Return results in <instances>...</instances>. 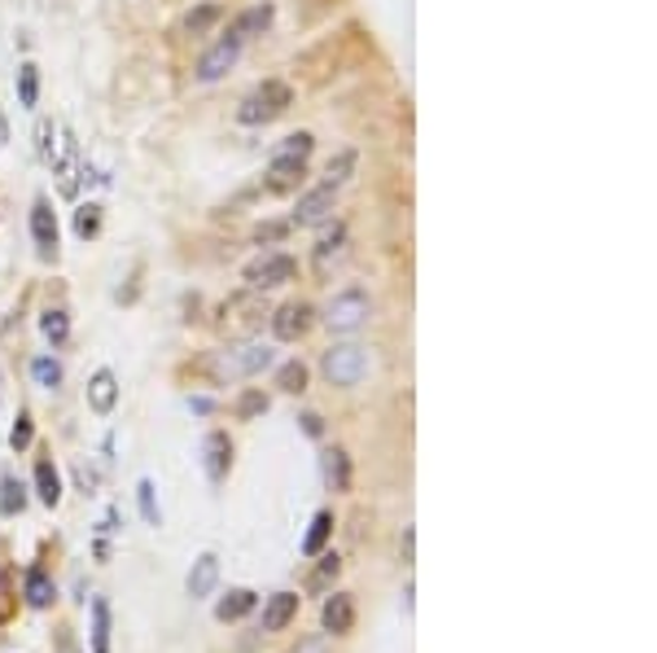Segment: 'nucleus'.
<instances>
[{
    "label": "nucleus",
    "mask_w": 657,
    "mask_h": 653,
    "mask_svg": "<svg viewBox=\"0 0 657 653\" xmlns=\"http://www.w3.org/2000/svg\"><path fill=\"white\" fill-rule=\"evenodd\" d=\"M289 105H294V88L285 79H263L237 101V124L242 128H268L289 111Z\"/></svg>",
    "instance_id": "1"
},
{
    "label": "nucleus",
    "mask_w": 657,
    "mask_h": 653,
    "mask_svg": "<svg viewBox=\"0 0 657 653\" xmlns=\"http://www.w3.org/2000/svg\"><path fill=\"white\" fill-rule=\"evenodd\" d=\"M272 364V347L268 343H246V347H229V351H215L206 360V377L215 386H233V382H246L255 373H263Z\"/></svg>",
    "instance_id": "2"
},
{
    "label": "nucleus",
    "mask_w": 657,
    "mask_h": 653,
    "mask_svg": "<svg viewBox=\"0 0 657 653\" xmlns=\"http://www.w3.org/2000/svg\"><path fill=\"white\" fill-rule=\"evenodd\" d=\"M369 316H373V298H369L364 285H347V290H338L334 298L324 303V324H328L334 334H356V330H364Z\"/></svg>",
    "instance_id": "3"
},
{
    "label": "nucleus",
    "mask_w": 657,
    "mask_h": 653,
    "mask_svg": "<svg viewBox=\"0 0 657 653\" xmlns=\"http://www.w3.org/2000/svg\"><path fill=\"white\" fill-rule=\"evenodd\" d=\"M320 373H324V382L328 386H360L364 382V373H369V351L364 347H356V343H338V347H328L324 356H320Z\"/></svg>",
    "instance_id": "4"
},
{
    "label": "nucleus",
    "mask_w": 657,
    "mask_h": 653,
    "mask_svg": "<svg viewBox=\"0 0 657 653\" xmlns=\"http://www.w3.org/2000/svg\"><path fill=\"white\" fill-rule=\"evenodd\" d=\"M294 277H298V259L285 255V251H268V255H259V259H250V264L242 268V281H246V290H255V294L276 290V285H289Z\"/></svg>",
    "instance_id": "5"
},
{
    "label": "nucleus",
    "mask_w": 657,
    "mask_h": 653,
    "mask_svg": "<svg viewBox=\"0 0 657 653\" xmlns=\"http://www.w3.org/2000/svg\"><path fill=\"white\" fill-rule=\"evenodd\" d=\"M242 49H246V40H242L237 31H224V36H219V40H215V44H210V49L197 57V71H193V75H197L202 84L224 79V75H229V71L242 62Z\"/></svg>",
    "instance_id": "6"
},
{
    "label": "nucleus",
    "mask_w": 657,
    "mask_h": 653,
    "mask_svg": "<svg viewBox=\"0 0 657 653\" xmlns=\"http://www.w3.org/2000/svg\"><path fill=\"white\" fill-rule=\"evenodd\" d=\"M49 167H53V176H57V193H62V197H75V193H79V171H83V163H79V141H75V132H70L66 124H57V150H53Z\"/></svg>",
    "instance_id": "7"
},
{
    "label": "nucleus",
    "mask_w": 657,
    "mask_h": 653,
    "mask_svg": "<svg viewBox=\"0 0 657 653\" xmlns=\"http://www.w3.org/2000/svg\"><path fill=\"white\" fill-rule=\"evenodd\" d=\"M334 206H338V189L334 184H315V189H307V193H298V206H294V215H289V225H298V229H311V225H324L328 215H334Z\"/></svg>",
    "instance_id": "8"
},
{
    "label": "nucleus",
    "mask_w": 657,
    "mask_h": 653,
    "mask_svg": "<svg viewBox=\"0 0 657 653\" xmlns=\"http://www.w3.org/2000/svg\"><path fill=\"white\" fill-rule=\"evenodd\" d=\"M57 238H62V229H57L53 202H49V197H36V202H31V242H36V255H40L44 264L57 259Z\"/></svg>",
    "instance_id": "9"
},
{
    "label": "nucleus",
    "mask_w": 657,
    "mask_h": 653,
    "mask_svg": "<svg viewBox=\"0 0 657 653\" xmlns=\"http://www.w3.org/2000/svg\"><path fill=\"white\" fill-rule=\"evenodd\" d=\"M202 470H206V478L219 487L229 478V470H233V439L224 430H210L206 439H202Z\"/></svg>",
    "instance_id": "10"
},
{
    "label": "nucleus",
    "mask_w": 657,
    "mask_h": 653,
    "mask_svg": "<svg viewBox=\"0 0 657 653\" xmlns=\"http://www.w3.org/2000/svg\"><path fill=\"white\" fill-rule=\"evenodd\" d=\"M307 176V163L302 158H268V171H263V189L272 197H285V193H298Z\"/></svg>",
    "instance_id": "11"
},
{
    "label": "nucleus",
    "mask_w": 657,
    "mask_h": 653,
    "mask_svg": "<svg viewBox=\"0 0 657 653\" xmlns=\"http://www.w3.org/2000/svg\"><path fill=\"white\" fill-rule=\"evenodd\" d=\"M311 303H285V307H276L272 311V334L281 338V343H298L307 330H311Z\"/></svg>",
    "instance_id": "12"
},
{
    "label": "nucleus",
    "mask_w": 657,
    "mask_h": 653,
    "mask_svg": "<svg viewBox=\"0 0 657 653\" xmlns=\"http://www.w3.org/2000/svg\"><path fill=\"white\" fill-rule=\"evenodd\" d=\"M115 404H119V377H115V369H96L88 377V408L96 417H110V412H115Z\"/></svg>",
    "instance_id": "13"
},
{
    "label": "nucleus",
    "mask_w": 657,
    "mask_h": 653,
    "mask_svg": "<svg viewBox=\"0 0 657 653\" xmlns=\"http://www.w3.org/2000/svg\"><path fill=\"white\" fill-rule=\"evenodd\" d=\"M320 474L328 491H351V457L347 448H324L320 452Z\"/></svg>",
    "instance_id": "14"
},
{
    "label": "nucleus",
    "mask_w": 657,
    "mask_h": 653,
    "mask_svg": "<svg viewBox=\"0 0 657 653\" xmlns=\"http://www.w3.org/2000/svg\"><path fill=\"white\" fill-rule=\"evenodd\" d=\"M259 316H268V311L255 298V290H246V294H237V298L224 303V324H233V330H255Z\"/></svg>",
    "instance_id": "15"
},
{
    "label": "nucleus",
    "mask_w": 657,
    "mask_h": 653,
    "mask_svg": "<svg viewBox=\"0 0 657 653\" xmlns=\"http://www.w3.org/2000/svg\"><path fill=\"white\" fill-rule=\"evenodd\" d=\"M23 597H27V605L31 610H49L53 601H57V584L49 579V571L36 562V566H27V579H23Z\"/></svg>",
    "instance_id": "16"
},
{
    "label": "nucleus",
    "mask_w": 657,
    "mask_h": 653,
    "mask_svg": "<svg viewBox=\"0 0 657 653\" xmlns=\"http://www.w3.org/2000/svg\"><path fill=\"white\" fill-rule=\"evenodd\" d=\"M320 623H324V631L347 636V631L356 627V605H351V597H343V592L328 597V601H324V610H320Z\"/></svg>",
    "instance_id": "17"
},
{
    "label": "nucleus",
    "mask_w": 657,
    "mask_h": 653,
    "mask_svg": "<svg viewBox=\"0 0 657 653\" xmlns=\"http://www.w3.org/2000/svg\"><path fill=\"white\" fill-rule=\"evenodd\" d=\"M215 584H219V558H215V553H202V558L193 562V571H189L184 588H189V597H193V601H202V597H210V592H215Z\"/></svg>",
    "instance_id": "18"
},
{
    "label": "nucleus",
    "mask_w": 657,
    "mask_h": 653,
    "mask_svg": "<svg viewBox=\"0 0 657 653\" xmlns=\"http://www.w3.org/2000/svg\"><path fill=\"white\" fill-rule=\"evenodd\" d=\"M272 18H276V10H272L268 0H263V5H250V10H242V14L229 23V31H237L242 40H255V36H263V31L272 27Z\"/></svg>",
    "instance_id": "19"
},
{
    "label": "nucleus",
    "mask_w": 657,
    "mask_h": 653,
    "mask_svg": "<svg viewBox=\"0 0 657 653\" xmlns=\"http://www.w3.org/2000/svg\"><path fill=\"white\" fill-rule=\"evenodd\" d=\"M298 614V592H276L263 605V631H285Z\"/></svg>",
    "instance_id": "20"
},
{
    "label": "nucleus",
    "mask_w": 657,
    "mask_h": 653,
    "mask_svg": "<svg viewBox=\"0 0 657 653\" xmlns=\"http://www.w3.org/2000/svg\"><path fill=\"white\" fill-rule=\"evenodd\" d=\"M36 491H40V504H49V509L62 504V474H57V465L49 457L36 461Z\"/></svg>",
    "instance_id": "21"
},
{
    "label": "nucleus",
    "mask_w": 657,
    "mask_h": 653,
    "mask_svg": "<svg viewBox=\"0 0 657 653\" xmlns=\"http://www.w3.org/2000/svg\"><path fill=\"white\" fill-rule=\"evenodd\" d=\"M40 334H44V343L57 351V347H66L70 343V311L66 307H49L44 316H40Z\"/></svg>",
    "instance_id": "22"
},
{
    "label": "nucleus",
    "mask_w": 657,
    "mask_h": 653,
    "mask_svg": "<svg viewBox=\"0 0 657 653\" xmlns=\"http://www.w3.org/2000/svg\"><path fill=\"white\" fill-rule=\"evenodd\" d=\"M328 535H334V513L320 509V513L311 517L307 535H302V558H320V553H324V543H328Z\"/></svg>",
    "instance_id": "23"
},
{
    "label": "nucleus",
    "mask_w": 657,
    "mask_h": 653,
    "mask_svg": "<svg viewBox=\"0 0 657 653\" xmlns=\"http://www.w3.org/2000/svg\"><path fill=\"white\" fill-rule=\"evenodd\" d=\"M255 605H259V597H255L250 588H233L224 601L215 605V618H219V623H237V618H246Z\"/></svg>",
    "instance_id": "24"
},
{
    "label": "nucleus",
    "mask_w": 657,
    "mask_h": 653,
    "mask_svg": "<svg viewBox=\"0 0 657 653\" xmlns=\"http://www.w3.org/2000/svg\"><path fill=\"white\" fill-rule=\"evenodd\" d=\"M347 251V225L334 220V229H324L315 242V268H328V259H338Z\"/></svg>",
    "instance_id": "25"
},
{
    "label": "nucleus",
    "mask_w": 657,
    "mask_h": 653,
    "mask_svg": "<svg viewBox=\"0 0 657 653\" xmlns=\"http://www.w3.org/2000/svg\"><path fill=\"white\" fill-rule=\"evenodd\" d=\"M110 601L105 597H92V631H88V640H92V653H110Z\"/></svg>",
    "instance_id": "26"
},
{
    "label": "nucleus",
    "mask_w": 657,
    "mask_h": 653,
    "mask_svg": "<svg viewBox=\"0 0 657 653\" xmlns=\"http://www.w3.org/2000/svg\"><path fill=\"white\" fill-rule=\"evenodd\" d=\"M14 84H18V105H23V111H36V105H40V66L23 62Z\"/></svg>",
    "instance_id": "27"
},
{
    "label": "nucleus",
    "mask_w": 657,
    "mask_h": 653,
    "mask_svg": "<svg viewBox=\"0 0 657 653\" xmlns=\"http://www.w3.org/2000/svg\"><path fill=\"white\" fill-rule=\"evenodd\" d=\"M356 167H360V154H356V150H338L334 158L324 163V184H334V189L347 184V180L356 176Z\"/></svg>",
    "instance_id": "28"
},
{
    "label": "nucleus",
    "mask_w": 657,
    "mask_h": 653,
    "mask_svg": "<svg viewBox=\"0 0 657 653\" xmlns=\"http://www.w3.org/2000/svg\"><path fill=\"white\" fill-rule=\"evenodd\" d=\"M219 18H224V10H219V5H197V10H189V14H184V23H180V27H184V36H206Z\"/></svg>",
    "instance_id": "29"
},
{
    "label": "nucleus",
    "mask_w": 657,
    "mask_h": 653,
    "mask_svg": "<svg viewBox=\"0 0 657 653\" xmlns=\"http://www.w3.org/2000/svg\"><path fill=\"white\" fill-rule=\"evenodd\" d=\"M311 150H315V137H311V132H289V137L272 150V158H302V163H307Z\"/></svg>",
    "instance_id": "30"
},
{
    "label": "nucleus",
    "mask_w": 657,
    "mask_h": 653,
    "mask_svg": "<svg viewBox=\"0 0 657 653\" xmlns=\"http://www.w3.org/2000/svg\"><path fill=\"white\" fill-rule=\"evenodd\" d=\"M31 382H36L40 390H57V386H62V364H57L53 356H36V360H31Z\"/></svg>",
    "instance_id": "31"
},
{
    "label": "nucleus",
    "mask_w": 657,
    "mask_h": 653,
    "mask_svg": "<svg viewBox=\"0 0 657 653\" xmlns=\"http://www.w3.org/2000/svg\"><path fill=\"white\" fill-rule=\"evenodd\" d=\"M276 386H281L285 395H302V390H307V364H302V360H285V364L276 369Z\"/></svg>",
    "instance_id": "32"
},
{
    "label": "nucleus",
    "mask_w": 657,
    "mask_h": 653,
    "mask_svg": "<svg viewBox=\"0 0 657 653\" xmlns=\"http://www.w3.org/2000/svg\"><path fill=\"white\" fill-rule=\"evenodd\" d=\"M27 509V487L18 478H5L0 483V517H14Z\"/></svg>",
    "instance_id": "33"
},
{
    "label": "nucleus",
    "mask_w": 657,
    "mask_h": 653,
    "mask_svg": "<svg viewBox=\"0 0 657 653\" xmlns=\"http://www.w3.org/2000/svg\"><path fill=\"white\" fill-rule=\"evenodd\" d=\"M101 233V206L96 202H83L79 210H75V238L79 242H92Z\"/></svg>",
    "instance_id": "34"
},
{
    "label": "nucleus",
    "mask_w": 657,
    "mask_h": 653,
    "mask_svg": "<svg viewBox=\"0 0 657 653\" xmlns=\"http://www.w3.org/2000/svg\"><path fill=\"white\" fill-rule=\"evenodd\" d=\"M31 439H36V421H31V412L23 408L18 421H14V430H10V448H14V452H27Z\"/></svg>",
    "instance_id": "35"
},
{
    "label": "nucleus",
    "mask_w": 657,
    "mask_h": 653,
    "mask_svg": "<svg viewBox=\"0 0 657 653\" xmlns=\"http://www.w3.org/2000/svg\"><path fill=\"white\" fill-rule=\"evenodd\" d=\"M338 575H343V558H338V553H324V558H320V571L311 575V588L320 592V588H328V584H334Z\"/></svg>",
    "instance_id": "36"
},
{
    "label": "nucleus",
    "mask_w": 657,
    "mask_h": 653,
    "mask_svg": "<svg viewBox=\"0 0 657 653\" xmlns=\"http://www.w3.org/2000/svg\"><path fill=\"white\" fill-rule=\"evenodd\" d=\"M137 500H141V517H145L150 526H158V522H163V513H158V500H154V483H150V478H141V483H137Z\"/></svg>",
    "instance_id": "37"
},
{
    "label": "nucleus",
    "mask_w": 657,
    "mask_h": 653,
    "mask_svg": "<svg viewBox=\"0 0 657 653\" xmlns=\"http://www.w3.org/2000/svg\"><path fill=\"white\" fill-rule=\"evenodd\" d=\"M53 137H57L53 119H40V124H36V158H40V163L53 158Z\"/></svg>",
    "instance_id": "38"
},
{
    "label": "nucleus",
    "mask_w": 657,
    "mask_h": 653,
    "mask_svg": "<svg viewBox=\"0 0 657 653\" xmlns=\"http://www.w3.org/2000/svg\"><path fill=\"white\" fill-rule=\"evenodd\" d=\"M259 412H268V395L246 390V395L237 399V417H242V421H250V417H259Z\"/></svg>",
    "instance_id": "39"
},
{
    "label": "nucleus",
    "mask_w": 657,
    "mask_h": 653,
    "mask_svg": "<svg viewBox=\"0 0 657 653\" xmlns=\"http://www.w3.org/2000/svg\"><path fill=\"white\" fill-rule=\"evenodd\" d=\"M298 421H302V434H311V439H320V434H324V417L320 412H302Z\"/></svg>",
    "instance_id": "40"
},
{
    "label": "nucleus",
    "mask_w": 657,
    "mask_h": 653,
    "mask_svg": "<svg viewBox=\"0 0 657 653\" xmlns=\"http://www.w3.org/2000/svg\"><path fill=\"white\" fill-rule=\"evenodd\" d=\"M75 483H79V491H83V496H92V491H96V474H92L88 465H79V470H75Z\"/></svg>",
    "instance_id": "41"
},
{
    "label": "nucleus",
    "mask_w": 657,
    "mask_h": 653,
    "mask_svg": "<svg viewBox=\"0 0 657 653\" xmlns=\"http://www.w3.org/2000/svg\"><path fill=\"white\" fill-rule=\"evenodd\" d=\"M294 653H328V644H324L320 636H307V640L294 644Z\"/></svg>",
    "instance_id": "42"
},
{
    "label": "nucleus",
    "mask_w": 657,
    "mask_h": 653,
    "mask_svg": "<svg viewBox=\"0 0 657 653\" xmlns=\"http://www.w3.org/2000/svg\"><path fill=\"white\" fill-rule=\"evenodd\" d=\"M285 233H289V225H268V229H259V242H276Z\"/></svg>",
    "instance_id": "43"
},
{
    "label": "nucleus",
    "mask_w": 657,
    "mask_h": 653,
    "mask_svg": "<svg viewBox=\"0 0 657 653\" xmlns=\"http://www.w3.org/2000/svg\"><path fill=\"white\" fill-rule=\"evenodd\" d=\"M57 649H62V653H79V644H75L70 627H62V631H57Z\"/></svg>",
    "instance_id": "44"
},
{
    "label": "nucleus",
    "mask_w": 657,
    "mask_h": 653,
    "mask_svg": "<svg viewBox=\"0 0 657 653\" xmlns=\"http://www.w3.org/2000/svg\"><path fill=\"white\" fill-rule=\"evenodd\" d=\"M10 145V115H5V105H0V150Z\"/></svg>",
    "instance_id": "45"
},
{
    "label": "nucleus",
    "mask_w": 657,
    "mask_h": 653,
    "mask_svg": "<svg viewBox=\"0 0 657 653\" xmlns=\"http://www.w3.org/2000/svg\"><path fill=\"white\" fill-rule=\"evenodd\" d=\"M189 408H193V412H210V408H215V404H210V399H206V395H193V399H189Z\"/></svg>",
    "instance_id": "46"
},
{
    "label": "nucleus",
    "mask_w": 657,
    "mask_h": 653,
    "mask_svg": "<svg viewBox=\"0 0 657 653\" xmlns=\"http://www.w3.org/2000/svg\"><path fill=\"white\" fill-rule=\"evenodd\" d=\"M403 562H412V526L403 530Z\"/></svg>",
    "instance_id": "47"
}]
</instances>
